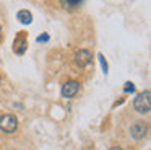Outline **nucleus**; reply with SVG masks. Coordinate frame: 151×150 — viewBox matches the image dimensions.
<instances>
[{
    "mask_svg": "<svg viewBox=\"0 0 151 150\" xmlns=\"http://www.w3.org/2000/svg\"><path fill=\"white\" fill-rule=\"evenodd\" d=\"M0 38H2V26H0Z\"/></svg>",
    "mask_w": 151,
    "mask_h": 150,
    "instance_id": "nucleus-13",
    "label": "nucleus"
},
{
    "mask_svg": "<svg viewBox=\"0 0 151 150\" xmlns=\"http://www.w3.org/2000/svg\"><path fill=\"white\" fill-rule=\"evenodd\" d=\"M17 18H18V21L23 23V25H29V23L33 21V15H31L29 10H20Z\"/></svg>",
    "mask_w": 151,
    "mask_h": 150,
    "instance_id": "nucleus-7",
    "label": "nucleus"
},
{
    "mask_svg": "<svg viewBox=\"0 0 151 150\" xmlns=\"http://www.w3.org/2000/svg\"><path fill=\"white\" fill-rule=\"evenodd\" d=\"M91 60H93L91 51H88V49H80V51H76V54H75V64L78 65L80 68L88 67V65L91 64Z\"/></svg>",
    "mask_w": 151,
    "mask_h": 150,
    "instance_id": "nucleus-5",
    "label": "nucleus"
},
{
    "mask_svg": "<svg viewBox=\"0 0 151 150\" xmlns=\"http://www.w3.org/2000/svg\"><path fill=\"white\" fill-rule=\"evenodd\" d=\"M18 129V119L15 114H4L0 117V130L7 134H13Z\"/></svg>",
    "mask_w": 151,
    "mask_h": 150,
    "instance_id": "nucleus-2",
    "label": "nucleus"
},
{
    "mask_svg": "<svg viewBox=\"0 0 151 150\" xmlns=\"http://www.w3.org/2000/svg\"><path fill=\"white\" fill-rule=\"evenodd\" d=\"M109 150H124V149H122V147H111Z\"/></svg>",
    "mask_w": 151,
    "mask_h": 150,
    "instance_id": "nucleus-12",
    "label": "nucleus"
},
{
    "mask_svg": "<svg viewBox=\"0 0 151 150\" xmlns=\"http://www.w3.org/2000/svg\"><path fill=\"white\" fill-rule=\"evenodd\" d=\"M0 83H2V78H0Z\"/></svg>",
    "mask_w": 151,
    "mask_h": 150,
    "instance_id": "nucleus-14",
    "label": "nucleus"
},
{
    "mask_svg": "<svg viewBox=\"0 0 151 150\" xmlns=\"http://www.w3.org/2000/svg\"><path fill=\"white\" fill-rule=\"evenodd\" d=\"M148 134V122L146 121H135L130 126V135L133 140H141Z\"/></svg>",
    "mask_w": 151,
    "mask_h": 150,
    "instance_id": "nucleus-3",
    "label": "nucleus"
},
{
    "mask_svg": "<svg viewBox=\"0 0 151 150\" xmlns=\"http://www.w3.org/2000/svg\"><path fill=\"white\" fill-rule=\"evenodd\" d=\"M98 57H99V62H101V67H102V70H104V74H107V72H109V65H107V60H106V57H104L102 54H99Z\"/></svg>",
    "mask_w": 151,
    "mask_h": 150,
    "instance_id": "nucleus-9",
    "label": "nucleus"
},
{
    "mask_svg": "<svg viewBox=\"0 0 151 150\" xmlns=\"http://www.w3.org/2000/svg\"><path fill=\"white\" fill-rule=\"evenodd\" d=\"M124 91L125 93H135V85L132 83V82H127V83L124 85Z\"/></svg>",
    "mask_w": 151,
    "mask_h": 150,
    "instance_id": "nucleus-10",
    "label": "nucleus"
},
{
    "mask_svg": "<svg viewBox=\"0 0 151 150\" xmlns=\"http://www.w3.org/2000/svg\"><path fill=\"white\" fill-rule=\"evenodd\" d=\"M133 108L137 113L140 114H148L151 111V91L145 90L141 93H138L133 100Z\"/></svg>",
    "mask_w": 151,
    "mask_h": 150,
    "instance_id": "nucleus-1",
    "label": "nucleus"
},
{
    "mask_svg": "<svg viewBox=\"0 0 151 150\" xmlns=\"http://www.w3.org/2000/svg\"><path fill=\"white\" fill-rule=\"evenodd\" d=\"M26 47H28V34L24 31H20L13 41V51H15V54L23 55L26 52Z\"/></svg>",
    "mask_w": 151,
    "mask_h": 150,
    "instance_id": "nucleus-4",
    "label": "nucleus"
},
{
    "mask_svg": "<svg viewBox=\"0 0 151 150\" xmlns=\"http://www.w3.org/2000/svg\"><path fill=\"white\" fill-rule=\"evenodd\" d=\"M62 2L63 7H67V8H76V7L81 5L83 0H60Z\"/></svg>",
    "mask_w": 151,
    "mask_h": 150,
    "instance_id": "nucleus-8",
    "label": "nucleus"
},
{
    "mask_svg": "<svg viewBox=\"0 0 151 150\" xmlns=\"http://www.w3.org/2000/svg\"><path fill=\"white\" fill-rule=\"evenodd\" d=\"M80 91V82L68 80L62 85V96L63 98H73Z\"/></svg>",
    "mask_w": 151,
    "mask_h": 150,
    "instance_id": "nucleus-6",
    "label": "nucleus"
},
{
    "mask_svg": "<svg viewBox=\"0 0 151 150\" xmlns=\"http://www.w3.org/2000/svg\"><path fill=\"white\" fill-rule=\"evenodd\" d=\"M49 41V34L47 33H42L41 36H37V42H47Z\"/></svg>",
    "mask_w": 151,
    "mask_h": 150,
    "instance_id": "nucleus-11",
    "label": "nucleus"
}]
</instances>
